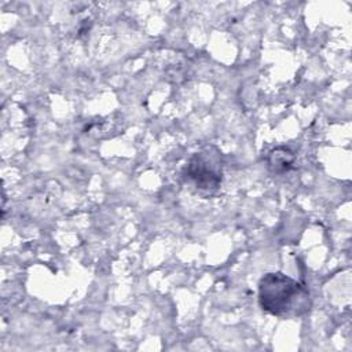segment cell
<instances>
[{"instance_id": "obj_2", "label": "cell", "mask_w": 352, "mask_h": 352, "mask_svg": "<svg viewBox=\"0 0 352 352\" xmlns=\"http://www.w3.org/2000/svg\"><path fill=\"white\" fill-rule=\"evenodd\" d=\"M184 179L201 194H212L220 186L221 170L217 165H213L212 160L204 153H197L190 158L184 168Z\"/></svg>"}, {"instance_id": "obj_3", "label": "cell", "mask_w": 352, "mask_h": 352, "mask_svg": "<svg viewBox=\"0 0 352 352\" xmlns=\"http://www.w3.org/2000/svg\"><path fill=\"white\" fill-rule=\"evenodd\" d=\"M293 162V155L292 153H289L287 150L283 148V153H279V148H276L275 151H272V154L270 155V166L275 170V172H280V170H286Z\"/></svg>"}, {"instance_id": "obj_1", "label": "cell", "mask_w": 352, "mask_h": 352, "mask_svg": "<svg viewBox=\"0 0 352 352\" xmlns=\"http://www.w3.org/2000/svg\"><path fill=\"white\" fill-rule=\"evenodd\" d=\"M258 304L263 311L279 316H300L309 309L308 290L282 272H268L258 282Z\"/></svg>"}]
</instances>
